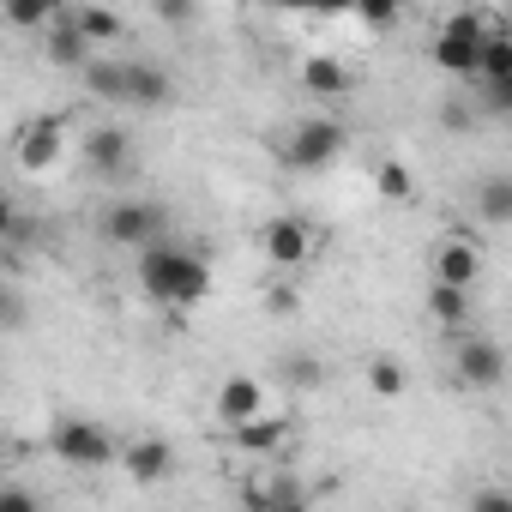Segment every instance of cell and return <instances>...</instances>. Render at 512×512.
Instances as JSON below:
<instances>
[{"mask_svg":"<svg viewBox=\"0 0 512 512\" xmlns=\"http://www.w3.org/2000/svg\"><path fill=\"white\" fill-rule=\"evenodd\" d=\"M247 506H302V488L290 476H272V482H253L247 488Z\"/></svg>","mask_w":512,"mask_h":512,"instance_id":"7402d4cb","label":"cell"},{"mask_svg":"<svg viewBox=\"0 0 512 512\" xmlns=\"http://www.w3.org/2000/svg\"><path fill=\"white\" fill-rule=\"evenodd\" d=\"M344 157V127L332 121V115H308V121H296L290 127V139H284V169H326V163H338Z\"/></svg>","mask_w":512,"mask_h":512,"instance_id":"5b68a950","label":"cell"},{"mask_svg":"<svg viewBox=\"0 0 512 512\" xmlns=\"http://www.w3.org/2000/svg\"><path fill=\"white\" fill-rule=\"evenodd\" d=\"M284 386H320V362L314 356H284Z\"/></svg>","mask_w":512,"mask_h":512,"instance_id":"d4e9b609","label":"cell"},{"mask_svg":"<svg viewBox=\"0 0 512 512\" xmlns=\"http://www.w3.org/2000/svg\"><path fill=\"white\" fill-rule=\"evenodd\" d=\"M428 314H434V326L464 332V326H470V290H458V284H428Z\"/></svg>","mask_w":512,"mask_h":512,"instance_id":"2e32d148","label":"cell"},{"mask_svg":"<svg viewBox=\"0 0 512 512\" xmlns=\"http://www.w3.org/2000/svg\"><path fill=\"white\" fill-rule=\"evenodd\" d=\"M151 13H157L163 25H193V19H199V0H151Z\"/></svg>","mask_w":512,"mask_h":512,"instance_id":"484cf974","label":"cell"},{"mask_svg":"<svg viewBox=\"0 0 512 512\" xmlns=\"http://www.w3.org/2000/svg\"><path fill=\"white\" fill-rule=\"evenodd\" d=\"M229 446L235 452H253V458H278L284 446H290V416H247V422H235L229 428Z\"/></svg>","mask_w":512,"mask_h":512,"instance_id":"8fae6325","label":"cell"},{"mask_svg":"<svg viewBox=\"0 0 512 512\" xmlns=\"http://www.w3.org/2000/svg\"><path fill=\"white\" fill-rule=\"evenodd\" d=\"M175 97V79L151 61H127V109H163Z\"/></svg>","mask_w":512,"mask_h":512,"instance_id":"9a60e30c","label":"cell"},{"mask_svg":"<svg viewBox=\"0 0 512 512\" xmlns=\"http://www.w3.org/2000/svg\"><path fill=\"white\" fill-rule=\"evenodd\" d=\"M302 85H308L314 97H344V91H350V73H344V61H332V55H308V61H302Z\"/></svg>","mask_w":512,"mask_h":512,"instance_id":"ac0fdd59","label":"cell"},{"mask_svg":"<svg viewBox=\"0 0 512 512\" xmlns=\"http://www.w3.org/2000/svg\"><path fill=\"white\" fill-rule=\"evenodd\" d=\"M91 49H97V43L85 37L79 13H61V19H55V25L43 31V55H49V67H79V73H85V67L97 61Z\"/></svg>","mask_w":512,"mask_h":512,"instance_id":"30bf717a","label":"cell"},{"mask_svg":"<svg viewBox=\"0 0 512 512\" xmlns=\"http://www.w3.org/2000/svg\"><path fill=\"white\" fill-rule=\"evenodd\" d=\"M0 512H37V494H25V488H7V494H0Z\"/></svg>","mask_w":512,"mask_h":512,"instance_id":"1f68e13d","label":"cell"},{"mask_svg":"<svg viewBox=\"0 0 512 512\" xmlns=\"http://www.w3.org/2000/svg\"><path fill=\"white\" fill-rule=\"evenodd\" d=\"M320 19H338V13H356V0H314Z\"/></svg>","mask_w":512,"mask_h":512,"instance_id":"836d02e7","label":"cell"},{"mask_svg":"<svg viewBox=\"0 0 512 512\" xmlns=\"http://www.w3.org/2000/svg\"><path fill=\"white\" fill-rule=\"evenodd\" d=\"M103 241H115V247H151V241H163V229H169V205H157V199H121V205H109L103 211Z\"/></svg>","mask_w":512,"mask_h":512,"instance_id":"277c9868","label":"cell"},{"mask_svg":"<svg viewBox=\"0 0 512 512\" xmlns=\"http://www.w3.org/2000/svg\"><path fill=\"white\" fill-rule=\"evenodd\" d=\"M368 386H374L380 398H398V392H404V362H398V356H374V362H368Z\"/></svg>","mask_w":512,"mask_h":512,"instance_id":"cb8c5ba5","label":"cell"},{"mask_svg":"<svg viewBox=\"0 0 512 512\" xmlns=\"http://www.w3.org/2000/svg\"><path fill=\"white\" fill-rule=\"evenodd\" d=\"M380 193H386V199H410V169H404V163H386V169H380Z\"/></svg>","mask_w":512,"mask_h":512,"instance_id":"83f0119b","label":"cell"},{"mask_svg":"<svg viewBox=\"0 0 512 512\" xmlns=\"http://www.w3.org/2000/svg\"><path fill=\"white\" fill-rule=\"evenodd\" d=\"M85 163L97 181H127L133 175V139L127 127H91L85 133Z\"/></svg>","mask_w":512,"mask_h":512,"instance_id":"ba28073f","label":"cell"},{"mask_svg":"<svg viewBox=\"0 0 512 512\" xmlns=\"http://www.w3.org/2000/svg\"><path fill=\"white\" fill-rule=\"evenodd\" d=\"M488 25L476 19V13H452L440 31H434V67L440 73H452V79H476V67H482V49H488Z\"/></svg>","mask_w":512,"mask_h":512,"instance_id":"3957f363","label":"cell"},{"mask_svg":"<svg viewBox=\"0 0 512 512\" xmlns=\"http://www.w3.org/2000/svg\"><path fill=\"white\" fill-rule=\"evenodd\" d=\"M500 85H512V37H506V31L488 37L482 67H476V91H500Z\"/></svg>","mask_w":512,"mask_h":512,"instance_id":"e0dca14e","label":"cell"},{"mask_svg":"<svg viewBox=\"0 0 512 512\" xmlns=\"http://www.w3.org/2000/svg\"><path fill=\"white\" fill-rule=\"evenodd\" d=\"M272 7H284V13H314V0H272Z\"/></svg>","mask_w":512,"mask_h":512,"instance_id":"e575fe53","label":"cell"},{"mask_svg":"<svg viewBox=\"0 0 512 512\" xmlns=\"http://www.w3.org/2000/svg\"><path fill=\"white\" fill-rule=\"evenodd\" d=\"M61 127H67L61 115L31 121V127L19 133V151H13V157H19V169H49V163L61 157Z\"/></svg>","mask_w":512,"mask_h":512,"instance_id":"4fadbf2b","label":"cell"},{"mask_svg":"<svg viewBox=\"0 0 512 512\" xmlns=\"http://www.w3.org/2000/svg\"><path fill=\"white\" fill-rule=\"evenodd\" d=\"M476 115H482V109H470V103H446V109H440L446 133H470V127H476Z\"/></svg>","mask_w":512,"mask_h":512,"instance_id":"f1b7e54d","label":"cell"},{"mask_svg":"<svg viewBox=\"0 0 512 512\" xmlns=\"http://www.w3.org/2000/svg\"><path fill=\"white\" fill-rule=\"evenodd\" d=\"M266 308H272V314H296V290H290V284H278V290L266 296Z\"/></svg>","mask_w":512,"mask_h":512,"instance_id":"d6a6232c","label":"cell"},{"mask_svg":"<svg viewBox=\"0 0 512 512\" xmlns=\"http://www.w3.org/2000/svg\"><path fill=\"white\" fill-rule=\"evenodd\" d=\"M452 380L470 386V392H494L506 380V350L494 338H482V332H458V344H452Z\"/></svg>","mask_w":512,"mask_h":512,"instance_id":"8992f818","label":"cell"},{"mask_svg":"<svg viewBox=\"0 0 512 512\" xmlns=\"http://www.w3.org/2000/svg\"><path fill=\"white\" fill-rule=\"evenodd\" d=\"M7 19L13 31H49L61 19V0H7Z\"/></svg>","mask_w":512,"mask_h":512,"instance_id":"44dd1931","label":"cell"},{"mask_svg":"<svg viewBox=\"0 0 512 512\" xmlns=\"http://www.w3.org/2000/svg\"><path fill=\"white\" fill-rule=\"evenodd\" d=\"M139 290H145L157 308L181 314V308H199V302H205L211 266L199 260L193 247H181V241H151V247H139Z\"/></svg>","mask_w":512,"mask_h":512,"instance_id":"6da1fadb","label":"cell"},{"mask_svg":"<svg viewBox=\"0 0 512 512\" xmlns=\"http://www.w3.org/2000/svg\"><path fill=\"white\" fill-rule=\"evenodd\" d=\"M121 470L133 476V482H163L169 470H175V446L169 440H133V446H121Z\"/></svg>","mask_w":512,"mask_h":512,"instance_id":"5bb4252c","label":"cell"},{"mask_svg":"<svg viewBox=\"0 0 512 512\" xmlns=\"http://www.w3.org/2000/svg\"><path fill=\"white\" fill-rule=\"evenodd\" d=\"M0 314H7V332H19L25 326V302H19V290L7 284V296H0Z\"/></svg>","mask_w":512,"mask_h":512,"instance_id":"4dcf8cb0","label":"cell"},{"mask_svg":"<svg viewBox=\"0 0 512 512\" xmlns=\"http://www.w3.org/2000/svg\"><path fill=\"white\" fill-rule=\"evenodd\" d=\"M476 217H482V223H512V175H482V187H476Z\"/></svg>","mask_w":512,"mask_h":512,"instance_id":"ffe728a7","label":"cell"},{"mask_svg":"<svg viewBox=\"0 0 512 512\" xmlns=\"http://www.w3.org/2000/svg\"><path fill=\"white\" fill-rule=\"evenodd\" d=\"M260 410H266V386L247 380V374H229V380L217 386V398H211V416H217L223 428H235V422H247V416H260Z\"/></svg>","mask_w":512,"mask_h":512,"instance_id":"7c38bea8","label":"cell"},{"mask_svg":"<svg viewBox=\"0 0 512 512\" xmlns=\"http://www.w3.org/2000/svg\"><path fill=\"white\" fill-rule=\"evenodd\" d=\"M79 25H85L91 43H115V37H127L121 13H109V7H79Z\"/></svg>","mask_w":512,"mask_h":512,"instance_id":"603a6c76","label":"cell"},{"mask_svg":"<svg viewBox=\"0 0 512 512\" xmlns=\"http://www.w3.org/2000/svg\"><path fill=\"white\" fill-rule=\"evenodd\" d=\"M356 13H362L368 25H392V19L404 13V0H356Z\"/></svg>","mask_w":512,"mask_h":512,"instance_id":"4316f807","label":"cell"},{"mask_svg":"<svg viewBox=\"0 0 512 512\" xmlns=\"http://www.w3.org/2000/svg\"><path fill=\"white\" fill-rule=\"evenodd\" d=\"M476 506L482 512H512V488H476Z\"/></svg>","mask_w":512,"mask_h":512,"instance_id":"f546056e","label":"cell"},{"mask_svg":"<svg viewBox=\"0 0 512 512\" xmlns=\"http://www.w3.org/2000/svg\"><path fill=\"white\" fill-rule=\"evenodd\" d=\"M260 247H266V260H272V272H302L308 266V253H314V229H308V217H272L266 229H260Z\"/></svg>","mask_w":512,"mask_h":512,"instance_id":"52a82bcc","label":"cell"},{"mask_svg":"<svg viewBox=\"0 0 512 512\" xmlns=\"http://www.w3.org/2000/svg\"><path fill=\"white\" fill-rule=\"evenodd\" d=\"M85 91L127 109V61H91V67H85Z\"/></svg>","mask_w":512,"mask_h":512,"instance_id":"d6986e66","label":"cell"},{"mask_svg":"<svg viewBox=\"0 0 512 512\" xmlns=\"http://www.w3.org/2000/svg\"><path fill=\"white\" fill-rule=\"evenodd\" d=\"M434 284H458V290H476L482 284V247L470 241V235H446L440 247H434Z\"/></svg>","mask_w":512,"mask_h":512,"instance_id":"9c48e42d","label":"cell"},{"mask_svg":"<svg viewBox=\"0 0 512 512\" xmlns=\"http://www.w3.org/2000/svg\"><path fill=\"white\" fill-rule=\"evenodd\" d=\"M49 452L73 470H103V464H121V446L109 440L103 422L91 416H55L49 422Z\"/></svg>","mask_w":512,"mask_h":512,"instance_id":"7a4b0ae2","label":"cell"}]
</instances>
